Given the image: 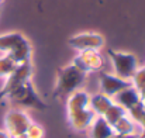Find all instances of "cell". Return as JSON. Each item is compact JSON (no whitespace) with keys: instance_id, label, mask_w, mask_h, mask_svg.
<instances>
[{"instance_id":"cell-5","label":"cell","mask_w":145,"mask_h":138,"mask_svg":"<svg viewBox=\"0 0 145 138\" xmlns=\"http://www.w3.org/2000/svg\"><path fill=\"white\" fill-rule=\"evenodd\" d=\"M107 55L111 59L116 76L124 80H131L138 69V62L135 55L128 52H118L114 49H107Z\"/></svg>"},{"instance_id":"cell-15","label":"cell","mask_w":145,"mask_h":138,"mask_svg":"<svg viewBox=\"0 0 145 138\" xmlns=\"http://www.w3.org/2000/svg\"><path fill=\"white\" fill-rule=\"evenodd\" d=\"M124 116H127V111L123 109V107H120L118 104H116V103H113L110 107H108V110L101 116V117H104V120L113 127L120 118H123Z\"/></svg>"},{"instance_id":"cell-7","label":"cell","mask_w":145,"mask_h":138,"mask_svg":"<svg viewBox=\"0 0 145 138\" xmlns=\"http://www.w3.org/2000/svg\"><path fill=\"white\" fill-rule=\"evenodd\" d=\"M4 126L6 133L10 135V138L25 134L28 127L31 126L30 117L20 110H10L4 117Z\"/></svg>"},{"instance_id":"cell-14","label":"cell","mask_w":145,"mask_h":138,"mask_svg":"<svg viewBox=\"0 0 145 138\" xmlns=\"http://www.w3.org/2000/svg\"><path fill=\"white\" fill-rule=\"evenodd\" d=\"M116 134H120V135H134L135 133V124L134 121L127 116H124L123 118H120L114 126H113Z\"/></svg>"},{"instance_id":"cell-3","label":"cell","mask_w":145,"mask_h":138,"mask_svg":"<svg viewBox=\"0 0 145 138\" xmlns=\"http://www.w3.org/2000/svg\"><path fill=\"white\" fill-rule=\"evenodd\" d=\"M0 51L11 56L17 65L28 62L31 56V45L20 33H7L0 35Z\"/></svg>"},{"instance_id":"cell-11","label":"cell","mask_w":145,"mask_h":138,"mask_svg":"<svg viewBox=\"0 0 145 138\" xmlns=\"http://www.w3.org/2000/svg\"><path fill=\"white\" fill-rule=\"evenodd\" d=\"M113 101L116 104H118L120 107H123L125 111H128L130 109H133L134 106H137L141 101V96H140V92L134 86H130V88L117 93L113 97Z\"/></svg>"},{"instance_id":"cell-10","label":"cell","mask_w":145,"mask_h":138,"mask_svg":"<svg viewBox=\"0 0 145 138\" xmlns=\"http://www.w3.org/2000/svg\"><path fill=\"white\" fill-rule=\"evenodd\" d=\"M69 45L78 51H89V49H100L104 45V38L96 33H82L72 38H69Z\"/></svg>"},{"instance_id":"cell-1","label":"cell","mask_w":145,"mask_h":138,"mask_svg":"<svg viewBox=\"0 0 145 138\" xmlns=\"http://www.w3.org/2000/svg\"><path fill=\"white\" fill-rule=\"evenodd\" d=\"M96 114L90 107V96L85 92H73L68 99V121L72 130L85 131L88 130Z\"/></svg>"},{"instance_id":"cell-6","label":"cell","mask_w":145,"mask_h":138,"mask_svg":"<svg viewBox=\"0 0 145 138\" xmlns=\"http://www.w3.org/2000/svg\"><path fill=\"white\" fill-rule=\"evenodd\" d=\"M31 71H33V68H31L30 61L17 65V68L6 78V82H4L3 88L0 89V101H1L3 99H6L13 90H16L18 86H21L24 82L30 80V78H31Z\"/></svg>"},{"instance_id":"cell-17","label":"cell","mask_w":145,"mask_h":138,"mask_svg":"<svg viewBox=\"0 0 145 138\" xmlns=\"http://www.w3.org/2000/svg\"><path fill=\"white\" fill-rule=\"evenodd\" d=\"M131 83H133V86H134L138 92H140V90H144L145 89V68L137 69L135 75H134L133 79H131Z\"/></svg>"},{"instance_id":"cell-18","label":"cell","mask_w":145,"mask_h":138,"mask_svg":"<svg viewBox=\"0 0 145 138\" xmlns=\"http://www.w3.org/2000/svg\"><path fill=\"white\" fill-rule=\"evenodd\" d=\"M25 134L30 138H44V130H42L41 126L31 123V126L28 127V130H27Z\"/></svg>"},{"instance_id":"cell-8","label":"cell","mask_w":145,"mask_h":138,"mask_svg":"<svg viewBox=\"0 0 145 138\" xmlns=\"http://www.w3.org/2000/svg\"><path fill=\"white\" fill-rule=\"evenodd\" d=\"M100 78V88H101V93L107 97H114L116 94L130 86H133L131 80H124L116 75H110L106 72H100L99 73Z\"/></svg>"},{"instance_id":"cell-19","label":"cell","mask_w":145,"mask_h":138,"mask_svg":"<svg viewBox=\"0 0 145 138\" xmlns=\"http://www.w3.org/2000/svg\"><path fill=\"white\" fill-rule=\"evenodd\" d=\"M134 135H120V134H114L113 137H110V138H133Z\"/></svg>"},{"instance_id":"cell-13","label":"cell","mask_w":145,"mask_h":138,"mask_svg":"<svg viewBox=\"0 0 145 138\" xmlns=\"http://www.w3.org/2000/svg\"><path fill=\"white\" fill-rule=\"evenodd\" d=\"M113 103H114L113 99L104 96L103 93L95 94V96L90 97V107H92V110L95 111L96 116H103V114L108 110V107H110Z\"/></svg>"},{"instance_id":"cell-2","label":"cell","mask_w":145,"mask_h":138,"mask_svg":"<svg viewBox=\"0 0 145 138\" xmlns=\"http://www.w3.org/2000/svg\"><path fill=\"white\" fill-rule=\"evenodd\" d=\"M85 78H86V73L80 71L73 62L63 68H59L58 75H56V85L52 92V96L55 99L71 96L82 86V83L85 82Z\"/></svg>"},{"instance_id":"cell-4","label":"cell","mask_w":145,"mask_h":138,"mask_svg":"<svg viewBox=\"0 0 145 138\" xmlns=\"http://www.w3.org/2000/svg\"><path fill=\"white\" fill-rule=\"evenodd\" d=\"M6 99H8L16 106L30 107V109H35V110H45L47 109V104L37 94L31 80L24 82L21 86H18L16 90L10 93Z\"/></svg>"},{"instance_id":"cell-21","label":"cell","mask_w":145,"mask_h":138,"mask_svg":"<svg viewBox=\"0 0 145 138\" xmlns=\"http://www.w3.org/2000/svg\"><path fill=\"white\" fill-rule=\"evenodd\" d=\"M0 4H1V0H0Z\"/></svg>"},{"instance_id":"cell-9","label":"cell","mask_w":145,"mask_h":138,"mask_svg":"<svg viewBox=\"0 0 145 138\" xmlns=\"http://www.w3.org/2000/svg\"><path fill=\"white\" fill-rule=\"evenodd\" d=\"M73 63L80 71H83L85 73H89V72L100 71L103 68V65H104V61H103L101 55L97 52L96 49H89V51H82L73 59Z\"/></svg>"},{"instance_id":"cell-16","label":"cell","mask_w":145,"mask_h":138,"mask_svg":"<svg viewBox=\"0 0 145 138\" xmlns=\"http://www.w3.org/2000/svg\"><path fill=\"white\" fill-rule=\"evenodd\" d=\"M16 68H17V63L7 54L0 58V78H7Z\"/></svg>"},{"instance_id":"cell-12","label":"cell","mask_w":145,"mask_h":138,"mask_svg":"<svg viewBox=\"0 0 145 138\" xmlns=\"http://www.w3.org/2000/svg\"><path fill=\"white\" fill-rule=\"evenodd\" d=\"M90 128V138H110L116 134L114 128L104 120V117L96 116Z\"/></svg>"},{"instance_id":"cell-20","label":"cell","mask_w":145,"mask_h":138,"mask_svg":"<svg viewBox=\"0 0 145 138\" xmlns=\"http://www.w3.org/2000/svg\"><path fill=\"white\" fill-rule=\"evenodd\" d=\"M0 138H10V135L6 133V130H0Z\"/></svg>"}]
</instances>
